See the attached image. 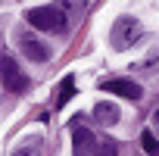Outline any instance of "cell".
<instances>
[{
    "instance_id": "6da1fadb",
    "label": "cell",
    "mask_w": 159,
    "mask_h": 156,
    "mask_svg": "<svg viewBox=\"0 0 159 156\" xmlns=\"http://www.w3.org/2000/svg\"><path fill=\"white\" fill-rule=\"evenodd\" d=\"M140 38H143V25H140V19H134V16H119L116 25H112V34H109V41H112L116 50H128V47H134Z\"/></svg>"
},
{
    "instance_id": "7a4b0ae2",
    "label": "cell",
    "mask_w": 159,
    "mask_h": 156,
    "mask_svg": "<svg viewBox=\"0 0 159 156\" xmlns=\"http://www.w3.org/2000/svg\"><path fill=\"white\" fill-rule=\"evenodd\" d=\"M31 22V28H41V31H66V7H34L28 10L25 16Z\"/></svg>"
},
{
    "instance_id": "3957f363",
    "label": "cell",
    "mask_w": 159,
    "mask_h": 156,
    "mask_svg": "<svg viewBox=\"0 0 159 156\" xmlns=\"http://www.w3.org/2000/svg\"><path fill=\"white\" fill-rule=\"evenodd\" d=\"M0 78H3V85H7V91L10 94H25L28 91V75L16 66V59L13 56H0Z\"/></svg>"
},
{
    "instance_id": "277c9868",
    "label": "cell",
    "mask_w": 159,
    "mask_h": 156,
    "mask_svg": "<svg viewBox=\"0 0 159 156\" xmlns=\"http://www.w3.org/2000/svg\"><path fill=\"white\" fill-rule=\"evenodd\" d=\"M19 47H22V53H25L31 62H47V59H50V47H47L44 41L31 38V34H22V38H19Z\"/></svg>"
},
{
    "instance_id": "5b68a950",
    "label": "cell",
    "mask_w": 159,
    "mask_h": 156,
    "mask_svg": "<svg viewBox=\"0 0 159 156\" xmlns=\"http://www.w3.org/2000/svg\"><path fill=\"white\" fill-rule=\"evenodd\" d=\"M103 91L106 94H119V97H128V100H140V85L128 81V78H112V81H103Z\"/></svg>"
},
{
    "instance_id": "8992f818",
    "label": "cell",
    "mask_w": 159,
    "mask_h": 156,
    "mask_svg": "<svg viewBox=\"0 0 159 156\" xmlns=\"http://www.w3.org/2000/svg\"><path fill=\"white\" fill-rule=\"evenodd\" d=\"M72 140H75V156H91L94 153V134L84 125H72Z\"/></svg>"
},
{
    "instance_id": "52a82bcc",
    "label": "cell",
    "mask_w": 159,
    "mask_h": 156,
    "mask_svg": "<svg viewBox=\"0 0 159 156\" xmlns=\"http://www.w3.org/2000/svg\"><path fill=\"white\" fill-rule=\"evenodd\" d=\"M119 116H122V112H119V106H116V103L100 100V103L94 106V119H97L100 125H116V122H119Z\"/></svg>"
},
{
    "instance_id": "ba28073f",
    "label": "cell",
    "mask_w": 159,
    "mask_h": 156,
    "mask_svg": "<svg viewBox=\"0 0 159 156\" xmlns=\"http://www.w3.org/2000/svg\"><path fill=\"white\" fill-rule=\"evenodd\" d=\"M72 97H75V78H72V75H66V78H62V85H59V100H56V106L69 103Z\"/></svg>"
},
{
    "instance_id": "9c48e42d",
    "label": "cell",
    "mask_w": 159,
    "mask_h": 156,
    "mask_svg": "<svg viewBox=\"0 0 159 156\" xmlns=\"http://www.w3.org/2000/svg\"><path fill=\"white\" fill-rule=\"evenodd\" d=\"M140 144H143V150H147L150 156H156V153H159V140L153 137V131H143V134H140Z\"/></svg>"
},
{
    "instance_id": "30bf717a",
    "label": "cell",
    "mask_w": 159,
    "mask_h": 156,
    "mask_svg": "<svg viewBox=\"0 0 159 156\" xmlns=\"http://www.w3.org/2000/svg\"><path fill=\"white\" fill-rule=\"evenodd\" d=\"M13 156H41V147H38V140H28V144H22Z\"/></svg>"
},
{
    "instance_id": "8fae6325",
    "label": "cell",
    "mask_w": 159,
    "mask_h": 156,
    "mask_svg": "<svg viewBox=\"0 0 159 156\" xmlns=\"http://www.w3.org/2000/svg\"><path fill=\"white\" fill-rule=\"evenodd\" d=\"M116 153H119V144H116V140H103L94 156H116Z\"/></svg>"
},
{
    "instance_id": "7c38bea8",
    "label": "cell",
    "mask_w": 159,
    "mask_h": 156,
    "mask_svg": "<svg viewBox=\"0 0 159 156\" xmlns=\"http://www.w3.org/2000/svg\"><path fill=\"white\" fill-rule=\"evenodd\" d=\"M153 122H156V128H159V109H156V112H153Z\"/></svg>"
}]
</instances>
